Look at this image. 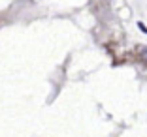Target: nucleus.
Wrapping results in <instances>:
<instances>
[{"label":"nucleus","mask_w":147,"mask_h":137,"mask_svg":"<svg viewBox=\"0 0 147 137\" xmlns=\"http://www.w3.org/2000/svg\"><path fill=\"white\" fill-rule=\"evenodd\" d=\"M138 53H140V58H142L143 62L147 64V47H140V49H138Z\"/></svg>","instance_id":"f257e3e1"}]
</instances>
